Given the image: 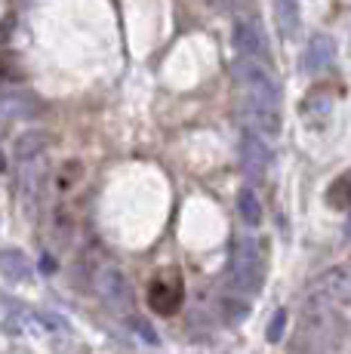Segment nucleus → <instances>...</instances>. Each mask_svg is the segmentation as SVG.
<instances>
[{
	"label": "nucleus",
	"mask_w": 351,
	"mask_h": 354,
	"mask_svg": "<svg viewBox=\"0 0 351 354\" xmlns=\"http://www.w3.org/2000/svg\"><path fill=\"white\" fill-rule=\"evenodd\" d=\"M265 281V247L259 241H238L225 271V287L231 296L249 299L262 290Z\"/></svg>",
	"instance_id": "f257e3e1"
},
{
	"label": "nucleus",
	"mask_w": 351,
	"mask_h": 354,
	"mask_svg": "<svg viewBox=\"0 0 351 354\" xmlns=\"http://www.w3.org/2000/svg\"><path fill=\"white\" fill-rule=\"evenodd\" d=\"M339 336L342 326L333 308L305 305V317H302L299 336H296V354H330L339 342Z\"/></svg>",
	"instance_id": "f03ea898"
},
{
	"label": "nucleus",
	"mask_w": 351,
	"mask_h": 354,
	"mask_svg": "<svg viewBox=\"0 0 351 354\" xmlns=\"http://www.w3.org/2000/svg\"><path fill=\"white\" fill-rule=\"evenodd\" d=\"M231 74H234V80H238V84L247 90V96L281 102V86H278V80L268 74V68L262 65V62H253V59H244V56H240L238 62L231 65Z\"/></svg>",
	"instance_id": "7ed1b4c3"
},
{
	"label": "nucleus",
	"mask_w": 351,
	"mask_h": 354,
	"mask_svg": "<svg viewBox=\"0 0 351 354\" xmlns=\"http://www.w3.org/2000/svg\"><path fill=\"white\" fill-rule=\"evenodd\" d=\"M351 296V274L345 268H333L327 274H321L317 281L308 287V302L305 305H323V308H333L342 299Z\"/></svg>",
	"instance_id": "20e7f679"
},
{
	"label": "nucleus",
	"mask_w": 351,
	"mask_h": 354,
	"mask_svg": "<svg viewBox=\"0 0 351 354\" xmlns=\"http://www.w3.org/2000/svg\"><path fill=\"white\" fill-rule=\"evenodd\" d=\"M231 44L234 50L240 53L244 59H253V62H262L265 65L272 59V46H268V37L262 31V25L256 22H234V31H231Z\"/></svg>",
	"instance_id": "39448f33"
},
{
	"label": "nucleus",
	"mask_w": 351,
	"mask_h": 354,
	"mask_svg": "<svg viewBox=\"0 0 351 354\" xmlns=\"http://www.w3.org/2000/svg\"><path fill=\"white\" fill-rule=\"evenodd\" d=\"M244 120L256 129V136H278L281 133V102L272 99H244Z\"/></svg>",
	"instance_id": "423d86ee"
},
{
	"label": "nucleus",
	"mask_w": 351,
	"mask_h": 354,
	"mask_svg": "<svg viewBox=\"0 0 351 354\" xmlns=\"http://www.w3.org/2000/svg\"><path fill=\"white\" fill-rule=\"evenodd\" d=\"M35 114H40V102L35 93L19 90V86L0 90V120H28Z\"/></svg>",
	"instance_id": "0eeeda50"
},
{
	"label": "nucleus",
	"mask_w": 351,
	"mask_h": 354,
	"mask_svg": "<svg viewBox=\"0 0 351 354\" xmlns=\"http://www.w3.org/2000/svg\"><path fill=\"white\" fill-rule=\"evenodd\" d=\"M268 163H272V148L262 142V136L247 133L240 139V167H244V173L249 179H259V176H265Z\"/></svg>",
	"instance_id": "6e6552de"
},
{
	"label": "nucleus",
	"mask_w": 351,
	"mask_h": 354,
	"mask_svg": "<svg viewBox=\"0 0 351 354\" xmlns=\"http://www.w3.org/2000/svg\"><path fill=\"white\" fill-rule=\"evenodd\" d=\"M96 290L102 292V299L111 305V308H126V305L133 302L130 283H126V277L120 268H105L102 274L96 277Z\"/></svg>",
	"instance_id": "1a4fd4ad"
},
{
	"label": "nucleus",
	"mask_w": 351,
	"mask_h": 354,
	"mask_svg": "<svg viewBox=\"0 0 351 354\" xmlns=\"http://www.w3.org/2000/svg\"><path fill=\"white\" fill-rule=\"evenodd\" d=\"M31 274H35V262H31L22 250H16V247L0 250V277H3V281L25 283V281H31Z\"/></svg>",
	"instance_id": "9d476101"
},
{
	"label": "nucleus",
	"mask_w": 351,
	"mask_h": 354,
	"mask_svg": "<svg viewBox=\"0 0 351 354\" xmlns=\"http://www.w3.org/2000/svg\"><path fill=\"white\" fill-rule=\"evenodd\" d=\"M333 56H336V40L330 37V34H314V37L308 40V46H305L302 68H305L308 74H317V71H323V68L333 62Z\"/></svg>",
	"instance_id": "9b49d317"
},
{
	"label": "nucleus",
	"mask_w": 351,
	"mask_h": 354,
	"mask_svg": "<svg viewBox=\"0 0 351 354\" xmlns=\"http://www.w3.org/2000/svg\"><path fill=\"white\" fill-rule=\"evenodd\" d=\"M148 302H151V308L158 311V315H173L176 308H179L182 302V287L179 281H154L151 290H148Z\"/></svg>",
	"instance_id": "f8f14e48"
},
{
	"label": "nucleus",
	"mask_w": 351,
	"mask_h": 354,
	"mask_svg": "<svg viewBox=\"0 0 351 354\" xmlns=\"http://www.w3.org/2000/svg\"><path fill=\"white\" fill-rule=\"evenodd\" d=\"M46 145H50V133H44V129H31V133H22L16 139L12 154H16L22 163H28V160H37L40 154L46 151Z\"/></svg>",
	"instance_id": "ddd939ff"
},
{
	"label": "nucleus",
	"mask_w": 351,
	"mask_h": 354,
	"mask_svg": "<svg viewBox=\"0 0 351 354\" xmlns=\"http://www.w3.org/2000/svg\"><path fill=\"white\" fill-rule=\"evenodd\" d=\"M274 6V22H278V31L283 37H296V31H299L302 25V16H299V6H296V0H272Z\"/></svg>",
	"instance_id": "4468645a"
},
{
	"label": "nucleus",
	"mask_w": 351,
	"mask_h": 354,
	"mask_svg": "<svg viewBox=\"0 0 351 354\" xmlns=\"http://www.w3.org/2000/svg\"><path fill=\"white\" fill-rule=\"evenodd\" d=\"M238 213L247 225H259L262 222V201L253 188H244V192L238 194Z\"/></svg>",
	"instance_id": "2eb2a0df"
},
{
	"label": "nucleus",
	"mask_w": 351,
	"mask_h": 354,
	"mask_svg": "<svg viewBox=\"0 0 351 354\" xmlns=\"http://www.w3.org/2000/svg\"><path fill=\"white\" fill-rule=\"evenodd\" d=\"M330 203L339 209H351V173L333 182V188H330Z\"/></svg>",
	"instance_id": "dca6fc26"
},
{
	"label": "nucleus",
	"mask_w": 351,
	"mask_h": 354,
	"mask_svg": "<svg viewBox=\"0 0 351 354\" xmlns=\"http://www.w3.org/2000/svg\"><path fill=\"white\" fill-rule=\"evenodd\" d=\"M283 330H287V311L278 308V311H274V317H272V324H268V333H265L268 342L278 345L281 339H283Z\"/></svg>",
	"instance_id": "f3484780"
},
{
	"label": "nucleus",
	"mask_w": 351,
	"mask_h": 354,
	"mask_svg": "<svg viewBox=\"0 0 351 354\" xmlns=\"http://www.w3.org/2000/svg\"><path fill=\"white\" fill-rule=\"evenodd\" d=\"M216 3H222V6H234V10H238L240 3H247V0H216Z\"/></svg>",
	"instance_id": "a211bd4d"
}]
</instances>
